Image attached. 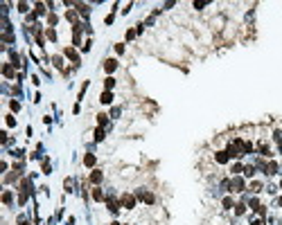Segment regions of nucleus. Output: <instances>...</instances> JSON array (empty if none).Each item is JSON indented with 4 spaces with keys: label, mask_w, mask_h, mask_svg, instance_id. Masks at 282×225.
Listing matches in <instances>:
<instances>
[{
    "label": "nucleus",
    "mask_w": 282,
    "mask_h": 225,
    "mask_svg": "<svg viewBox=\"0 0 282 225\" xmlns=\"http://www.w3.org/2000/svg\"><path fill=\"white\" fill-rule=\"evenodd\" d=\"M56 20H59V18H56V14H50V25H56Z\"/></svg>",
    "instance_id": "obj_29"
},
{
    "label": "nucleus",
    "mask_w": 282,
    "mask_h": 225,
    "mask_svg": "<svg viewBox=\"0 0 282 225\" xmlns=\"http://www.w3.org/2000/svg\"><path fill=\"white\" fill-rule=\"evenodd\" d=\"M18 11H20V14L27 11V5H25V2H20V5H18Z\"/></svg>",
    "instance_id": "obj_28"
},
{
    "label": "nucleus",
    "mask_w": 282,
    "mask_h": 225,
    "mask_svg": "<svg viewBox=\"0 0 282 225\" xmlns=\"http://www.w3.org/2000/svg\"><path fill=\"white\" fill-rule=\"evenodd\" d=\"M257 207H260V203H257V198H253L251 200V209H257Z\"/></svg>",
    "instance_id": "obj_30"
},
{
    "label": "nucleus",
    "mask_w": 282,
    "mask_h": 225,
    "mask_svg": "<svg viewBox=\"0 0 282 225\" xmlns=\"http://www.w3.org/2000/svg\"><path fill=\"white\" fill-rule=\"evenodd\" d=\"M280 187H282V182H280Z\"/></svg>",
    "instance_id": "obj_37"
},
{
    "label": "nucleus",
    "mask_w": 282,
    "mask_h": 225,
    "mask_svg": "<svg viewBox=\"0 0 282 225\" xmlns=\"http://www.w3.org/2000/svg\"><path fill=\"white\" fill-rule=\"evenodd\" d=\"M230 191H244V180L237 176L232 182H230Z\"/></svg>",
    "instance_id": "obj_2"
},
{
    "label": "nucleus",
    "mask_w": 282,
    "mask_h": 225,
    "mask_svg": "<svg viewBox=\"0 0 282 225\" xmlns=\"http://www.w3.org/2000/svg\"><path fill=\"white\" fill-rule=\"evenodd\" d=\"M138 196H140V198L145 200V203H149V205H151V203H154V196H151V194H149V191H138Z\"/></svg>",
    "instance_id": "obj_7"
},
{
    "label": "nucleus",
    "mask_w": 282,
    "mask_h": 225,
    "mask_svg": "<svg viewBox=\"0 0 282 225\" xmlns=\"http://www.w3.org/2000/svg\"><path fill=\"white\" fill-rule=\"evenodd\" d=\"M2 203H12V194H9V191L2 194Z\"/></svg>",
    "instance_id": "obj_22"
},
{
    "label": "nucleus",
    "mask_w": 282,
    "mask_h": 225,
    "mask_svg": "<svg viewBox=\"0 0 282 225\" xmlns=\"http://www.w3.org/2000/svg\"><path fill=\"white\" fill-rule=\"evenodd\" d=\"M115 68H118V61H115V59H108L106 63H104V70H106V72H113Z\"/></svg>",
    "instance_id": "obj_6"
},
{
    "label": "nucleus",
    "mask_w": 282,
    "mask_h": 225,
    "mask_svg": "<svg viewBox=\"0 0 282 225\" xmlns=\"http://www.w3.org/2000/svg\"><path fill=\"white\" fill-rule=\"evenodd\" d=\"M224 207H232V198H224Z\"/></svg>",
    "instance_id": "obj_31"
},
{
    "label": "nucleus",
    "mask_w": 282,
    "mask_h": 225,
    "mask_svg": "<svg viewBox=\"0 0 282 225\" xmlns=\"http://www.w3.org/2000/svg\"><path fill=\"white\" fill-rule=\"evenodd\" d=\"M2 74H5V77H14V68L12 66H2Z\"/></svg>",
    "instance_id": "obj_11"
},
{
    "label": "nucleus",
    "mask_w": 282,
    "mask_h": 225,
    "mask_svg": "<svg viewBox=\"0 0 282 225\" xmlns=\"http://www.w3.org/2000/svg\"><path fill=\"white\" fill-rule=\"evenodd\" d=\"M66 16H68V20H70V23H75V20H77V14H75V11H68Z\"/></svg>",
    "instance_id": "obj_21"
},
{
    "label": "nucleus",
    "mask_w": 282,
    "mask_h": 225,
    "mask_svg": "<svg viewBox=\"0 0 282 225\" xmlns=\"http://www.w3.org/2000/svg\"><path fill=\"white\" fill-rule=\"evenodd\" d=\"M122 207H126V209H133L135 207V198L131 194H124V196H122Z\"/></svg>",
    "instance_id": "obj_1"
},
{
    "label": "nucleus",
    "mask_w": 282,
    "mask_h": 225,
    "mask_svg": "<svg viewBox=\"0 0 282 225\" xmlns=\"http://www.w3.org/2000/svg\"><path fill=\"white\" fill-rule=\"evenodd\" d=\"M113 86H115V79H113V77H106V81H104V88H106V90H111Z\"/></svg>",
    "instance_id": "obj_12"
},
{
    "label": "nucleus",
    "mask_w": 282,
    "mask_h": 225,
    "mask_svg": "<svg viewBox=\"0 0 282 225\" xmlns=\"http://www.w3.org/2000/svg\"><path fill=\"white\" fill-rule=\"evenodd\" d=\"M251 189H253V191H262V182H251Z\"/></svg>",
    "instance_id": "obj_19"
},
{
    "label": "nucleus",
    "mask_w": 282,
    "mask_h": 225,
    "mask_svg": "<svg viewBox=\"0 0 282 225\" xmlns=\"http://www.w3.org/2000/svg\"><path fill=\"white\" fill-rule=\"evenodd\" d=\"M9 106H12V110H14V113H18V110H20V104H18V101H12Z\"/></svg>",
    "instance_id": "obj_25"
},
{
    "label": "nucleus",
    "mask_w": 282,
    "mask_h": 225,
    "mask_svg": "<svg viewBox=\"0 0 282 225\" xmlns=\"http://www.w3.org/2000/svg\"><path fill=\"white\" fill-rule=\"evenodd\" d=\"M66 56H68V59H72V61L79 66V56H77V52H75L72 47H66Z\"/></svg>",
    "instance_id": "obj_5"
},
{
    "label": "nucleus",
    "mask_w": 282,
    "mask_h": 225,
    "mask_svg": "<svg viewBox=\"0 0 282 225\" xmlns=\"http://www.w3.org/2000/svg\"><path fill=\"white\" fill-rule=\"evenodd\" d=\"M16 124V119H14V115H7V126H14Z\"/></svg>",
    "instance_id": "obj_27"
},
{
    "label": "nucleus",
    "mask_w": 282,
    "mask_h": 225,
    "mask_svg": "<svg viewBox=\"0 0 282 225\" xmlns=\"http://www.w3.org/2000/svg\"><path fill=\"white\" fill-rule=\"evenodd\" d=\"M280 205H282V198H280Z\"/></svg>",
    "instance_id": "obj_36"
},
{
    "label": "nucleus",
    "mask_w": 282,
    "mask_h": 225,
    "mask_svg": "<svg viewBox=\"0 0 282 225\" xmlns=\"http://www.w3.org/2000/svg\"><path fill=\"white\" fill-rule=\"evenodd\" d=\"M52 63L56 68H61V66H63V59H61V56H52Z\"/></svg>",
    "instance_id": "obj_16"
},
{
    "label": "nucleus",
    "mask_w": 282,
    "mask_h": 225,
    "mask_svg": "<svg viewBox=\"0 0 282 225\" xmlns=\"http://www.w3.org/2000/svg\"><path fill=\"white\" fill-rule=\"evenodd\" d=\"M23 225H29V223H23Z\"/></svg>",
    "instance_id": "obj_35"
},
{
    "label": "nucleus",
    "mask_w": 282,
    "mask_h": 225,
    "mask_svg": "<svg viewBox=\"0 0 282 225\" xmlns=\"http://www.w3.org/2000/svg\"><path fill=\"white\" fill-rule=\"evenodd\" d=\"M102 140H104V128L99 126V128L95 131V142H102Z\"/></svg>",
    "instance_id": "obj_10"
},
{
    "label": "nucleus",
    "mask_w": 282,
    "mask_h": 225,
    "mask_svg": "<svg viewBox=\"0 0 282 225\" xmlns=\"http://www.w3.org/2000/svg\"><path fill=\"white\" fill-rule=\"evenodd\" d=\"M84 164H86V167H93V164H95V155H93V153H86V158H84Z\"/></svg>",
    "instance_id": "obj_9"
},
{
    "label": "nucleus",
    "mask_w": 282,
    "mask_h": 225,
    "mask_svg": "<svg viewBox=\"0 0 282 225\" xmlns=\"http://www.w3.org/2000/svg\"><path fill=\"white\" fill-rule=\"evenodd\" d=\"M251 225H264V221H260V218H257V221H253Z\"/></svg>",
    "instance_id": "obj_33"
},
{
    "label": "nucleus",
    "mask_w": 282,
    "mask_h": 225,
    "mask_svg": "<svg viewBox=\"0 0 282 225\" xmlns=\"http://www.w3.org/2000/svg\"><path fill=\"white\" fill-rule=\"evenodd\" d=\"M215 158H217V162H219V164H226L230 155H228V151H217V155H215Z\"/></svg>",
    "instance_id": "obj_3"
},
{
    "label": "nucleus",
    "mask_w": 282,
    "mask_h": 225,
    "mask_svg": "<svg viewBox=\"0 0 282 225\" xmlns=\"http://www.w3.org/2000/svg\"><path fill=\"white\" fill-rule=\"evenodd\" d=\"M278 171V164H275V162H269V164H266V173H275Z\"/></svg>",
    "instance_id": "obj_13"
},
{
    "label": "nucleus",
    "mask_w": 282,
    "mask_h": 225,
    "mask_svg": "<svg viewBox=\"0 0 282 225\" xmlns=\"http://www.w3.org/2000/svg\"><path fill=\"white\" fill-rule=\"evenodd\" d=\"M90 182H93V185L102 182V171H93V173H90Z\"/></svg>",
    "instance_id": "obj_8"
},
{
    "label": "nucleus",
    "mask_w": 282,
    "mask_h": 225,
    "mask_svg": "<svg viewBox=\"0 0 282 225\" xmlns=\"http://www.w3.org/2000/svg\"><path fill=\"white\" fill-rule=\"evenodd\" d=\"M48 39H50V41H56V32H54V29H48Z\"/></svg>",
    "instance_id": "obj_24"
},
{
    "label": "nucleus",
    "mask_w": 282,
    "mask_h": 225,
    "mask_svg": "<svg viewBox=\"0 0 282 225\" xmlns=\"http://www.w3.org/2000/svg\"><path fill=\"white\" fill-rule=\"evenodd\" d=\"M111 225H120V223H111Z\"/></svg>",
    "instance_id": "obj_34"
},
{
    "label": "nucleus",
    "mask_w": 282,
    "mask_h": 225,
    "mask_svg": "<svg viewBox=\"0 0 282 225\" xmlns=\"http://www.w3.org/2000/svg\"><path fill=\"white\" fill-rule=\"evenodd\" d=\"M99 101H102V104H111V101H113V93H111V90H104L102 97H99Z\"/></svg>",
    "instance_id": "obj_4"
},
{
    "label": "nucleus",
    "mask_w": 282,
    "mask_h": 225,
    "mask_svg": "<svg viewBox=\"0 0 282 225\" xmlns=\"http://www.w3.org/2000/svg\"><path fill=\"white\" fill-rule=\"evenodd\" d=\"M104 23H106V25H111V23H113V14H108L106 18H104Z\"/></svg>",
    "instance_id": "obj_32"
},
{
    "label": "nucleus",
    "mask_w": 282,
    "mask_h": 225,
    "mask_svg": "<svg viewBox=\"0 0 282 225\" xmlns=\"http://www.w3.org/2000/svg\"><path fill=\"white\" fill-rule=\"evenodd\" d=\"M242 171H244V167H242V164H232V173H235V176H239Z\"/></svg>",
    "instance_id": "obj_17"
},
{
    "label": "nucleus",
    "mask_w": 282,
    "mask_h": 225,
    "mask_svg": "<svg viewBox=\"0 0 282 225\" xmlns=\"http://www.w3.org/2000/svg\"><path fill=\"white\" fill-rule=\"evenodd\" d=\"M244 209H246V205H242V203L235 205V214H244Z\"/></svg>",
    "instance_id": "obj_20"
},
{
    "label": "nucleus",
    "mask_w": 282,
    "mask_h": 225,
    "mask_svg": "<svg viewBox=\"0 0 282 225\" xmlns=\"http://www.w3.org/2000/svg\"><path fill=\"white\" fill-rule=\"evenodd\" d=\"M244 173H246V176H248V178H251V176H253V173H255V167H246V169H244Z\"/></svg>",
    "instance_id": "obj_23"
},
{
    "label": "nucleus",
    "mask_w": 282,
    "mask_h": 225,
    "mask_svg": "<svg viewBox=\"0 0 282 225\" xmlns=\"http://www.w3.org/2000/svg\"><path fill=\"white\" fill-rule=\"evenodd\" d=\"M115 52H118V54L124 52V43H118V45H115Z\"/></svg>",
    "instance_id": "obj_26"
},
{
    "label": "nucleus",
    "mask_w": 282,
    "mask_h": 225,
    "mask_svg": "<svg viewBox=\"0 0 282 225\" xmlns=\"http://www.w3.org/2000/svg\"><path fill=\"white\" fill-rule=\"evenodd\" d=\"M97 122H99V126H104V124L108 122V115H104V113H102V115H97Z\"/></svg>",
    "instance_id": "obj_15"
},
{
    "label": "nucleus",
    "mask_w": 282,
    "mask_h": 225,
    "mask_svg": "<svg viewBox=\"0 0 282 225\" xmlns=\"http://www.w3.org/2000/svg\"><path fill=\"white\" fill-rule=\"evenodd\" d=\"M93 198H95V200H102V198H104L102 189H93Z\"/></svg>",
    "instance_id": "obj_14"
},
{
    "label": "nucleus",
    "mask_w": 282,
    "mask_h": 225,
    "mask_svg": "<svg viewBox=\"0 0 282 225\" xmlns=\"http://www.w3.org/2000/svg\"><path fill=\"white\" fill-rule=\"evenodd\" d=\"M34 14H45V5L39 2V5H36V9H34Z\"/></svg>",
    "instance_id": "obj_18"
}]
</instances>
